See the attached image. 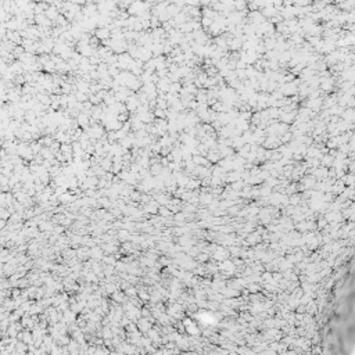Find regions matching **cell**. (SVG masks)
<instances>
[{
    "mask_svg": "<svg viewBox=\"0 0 355 355\" xmlns=\"http://www.w3.org/2000/svg\"><path fill=\"white\" fill-rule=\"evenodd\" d=\"M44 14H46V17L49 18L50 21H56V20H57V17H58V15H60V10H58V8L56 7V6L50 4V7L47 8V10H46V12H44Z\"/></svg>",
    "mask_w": 355,
    "mask_h": 355,
    "instance_id": "1",
    "label": "cell"
},
{
    "mask_svg": "<svg viewBox=\"0 0 355 355\" xmlns=\"http://www.w3.org/2000/svg\"><path fill=\"white\" fill-rule=\"evenodd\" d=\"M139 104H140V100L138 97H128V100H126L128 110H131V111H135L139 107Z\"/></svg>",
    "mask_w": 355,
    "mask_h": 355,
    "instance_id": "3",
    "label": "cell"
},
{
    "mask_svg": "<svg viewBox=\"0 0 355 355\" xmlns=\"http://www.w3.org/2000/svg\"><path fill=\"white\" fill-rule=\"evenodd\" d=\"M96 36L99 38L100 40H106V39H108V38L111 36V31H110V28H107V27L99 28V29L96 31Z\"/></svg>",
    "mask_w": 355,
    "mask_h": 355,
    "instance_id": "2",
    "label": "cell"
}]
</instances>
